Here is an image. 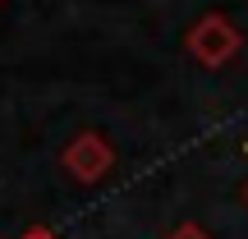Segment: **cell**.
<instances>
[{
	"instance_id": "3",
	"label": "cell",
	"mask_w": 248,
	"mask_h": 239,
	"mask_svg": "<svg viewBox=\"0 0 248 239\" xmlns=\"http://www.w3.org/2000/svg\"><path fill=\"white\" fill-rule=\"evenodd\" d=\"M166 239H212V235H207L198 221H184V225H175V230H170Z\"/></svg>"
},
{
	"instance_id": "4",
	"label": "cell",
	"mask_w": 248,
	"mask_h": 239,
	"mask_svg": "<svg viewBox=\"0 0 248 239\" xmlns=\"http://www.w3.org/2000/svg\"><path fill=\"white\" fill-rule=\"evenodd\" d=\"M18 239H55V235L46 230V225H37V230H28V235H18Z\"/></svg>"
},
{
	"instance_id": "1",
	"label": "cell",
	"mask_w": 248,
	"mask_h": 239,
	"mask_svg": "<svg viewBox=\"0 0 248 239\" xmlns=\"http://www.w3.org/2000/svg\"><path fill=\"white\" fill-rule=\"evenodd\" d=\"M184 46H188V55H193L202 69H221V64H230L234 55L244 51V32H239V23L225 18V14H202L184 32Z\"/></svg>"
},
{
	"instance_id": "2",
	"label": "cell",
	"mask_w": 248,
	"mask_h": 239,
	"mask_svg": "<svg viewBox=\"0 0 248 239\" xmlns=\"http://www.w3.org/2000/svg\"><path fill=\"white\" fill-rule=\"evenodd\" d=\"M60 166H64V175H74L78 184H97V179H106L110 170H115V147H110L106 133L83 129V133H74L69 147L60 152Z\"/></svg>"
},
{
	"instance_id": "5",
	"label": "cell",
	"mask_w": 248,
	"mask_h": 239,
	"mask_svg": "<svg viewBox=\"0 0 248 239\" xmlns=\"http://www.w3.org/2000/svg\"><path fill=\"white\" fill-rule=\"evenodd\" d=\"M244 198H248V189H244Z\"/></svg>"
}]
</instances>
